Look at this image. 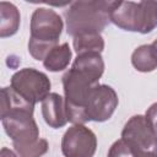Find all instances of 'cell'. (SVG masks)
Wrapping results in <instances>:
<instances>
[{"mask_svg": "<svg viewBox=\"0 0 157 157\" xmlns=\"http://www.w3.org/2000/svg\"><path fill=\"white\" fill-rule=\"evenodd\" d=\"M113 1H74L64 11L66 33L72 38L83 33H101L110 22Z\"/></svg>", "mask_w": 157, "mask_h": 157, "instance_id": "1", "label": "cell"}, {"mask_svg": "<svg viewBox=\"0 0 157 157\" xmlns=\"http://www.w3.org/2000/svg\"><path fill=\"white\" fill-rule=\"evenodd\" d=\"M64 29L61 16L48 7H38L31 16V36L28 52L36 60H44L45 55L58 45Z\"/></svg>", "mask_w": 157, "mask_h": 157, "instance_id": "2", "label": "cell"}, {"mask_svg": "<svg viewBox=\"0 0 157 157\" xmlns=\"http://www.w3.org/2000/svg\"><path fill=\"white\" fill-rule=\"evenodd\" d=\"M109 20L124 31L147 34L157 27V1H113Z\"/></svg>", "mask_w": 157, "mask_h": 157, "instance_id": "3", "label": "cell"}, {"mask_svg": "<svg viewBox=\"0 0 157 157\" xmlns=\"http://www.w3.org/2000/svg\"><path fill=\"white\" fill-rule=\"evenodd\" d=\"M33 112L34 105L27 102L1 109V123L12 145H28L39 139V128L33 118Z\"/></svg>", "mask_w": 157, "mask_h": 157, "instance_id": "4", "label": "cell"}, {"mask_svg": "<svg viewBox=\"0 0 157 157\" xmlns=\"http://www.w3.org/2000/svg\"><path fill=\"white\" fill-rule=\"evenodd\" d=\"M10 86L23 99L36 105L43 102L50 93L52 83L44 72L33 67H25L11 76Z\"/></svg>", "mask_w": 157, "mask_h": 157, "instance_id": "5", "label": "cell"}, {"mask_svg": "<svg viewBox=\"0 0 157 157\" xmlns=\"http://www.w3.org/2000/svg\"><path fill=\"white\" fill-rule=\"evenodd\" d=\"M97 150L96 134L83 124L70 126L61 139L64 157H93Z\"/></svg>", "mask_w": 157, "mask_h": 157, "instance_id": "6", "label": "cell"}, {"mask_svg": "<svg viewBox=\"0 0 157 157\" xmlns=\"http://www.w3.org/2000/svg\"><path fill=\"white\" fill-rule=\"evenodd\" d=\"M121 139L137 151L157 153V135L145 115H132L121 130Z\"/></svg>", "mask_w": 157, "mask_h": 157, "instance_id": "7", "label": "cell"}, {"mask_svg": "<svg viewBox=\"0 0 157 157\" xmlns=\"http://www.w3.org/2000/svg\"><path fill=\"white\" fill-rule=\"evenodd\" d=\"M119 103L115 90L108 85L98 83L91 92L86 105V117L88 121L103 123L112 118Z\"/></svg>", "mask_w": 157, "mask_h": 157, "instance_id": "8", "label": "cell"}, {"mask_svg": "<svg viewBox=\"0 0 157 157\" xmlns=\"http://www.w3.org/2000/svg\"><path fill=\"white\" fill-rule=\"evenodd\" d=\"M42 115L47 125L53 129L65 126L69 121L65 98L55 92L49 93L47 98L42 102Z\"/></svg>", "mask_w": 157, "mask_h": 157, "instance_id": "9", "label": "cell"}, {"mask_svg": "<svg viewBox=\"0 0 157 157\" xmlns=\"http://www.w3.org/2000/svg\"><path fill=\"white\" fill-rule=\"evenodd\" d=\"M71 67L88 75L96 81H99V78L104 72V61L101 53L97 52L83 53V54H78L75 58Z\"/></svg>", "mask_w": 157, "mask_h": 157, "instance_id": "10", "label": "cell"}, {"mask_svg": "<svg viewBox=\"0 0 157 157\" xmlns=\"http://www.w3.org/2000/svg\"><path fill=\"white\" fill-rule=\"evenodd\" d=\"M21 23V15L17 6L12 2L0 1V37L13 36Z\"/></svg>", "mask_w": 157, "mask_h": 157, "instance_id": "11", "label": "cell"}, {"mask_svg": "<svg viewBox=\"0 0 157 157\" xmlns=\"http://www.w3.org/2000/svg\"><path fill=\"white\" fill-rule=\"evenodd\" d=\"M71 59L72 50L70 49L69 43L58 44L45 55L43 60V66L52 72H59L69 66Z\"/></svg>", "mask_w": 157, "mask_h": 157, "instance_id": "12", "label": "cell"}, {"mask_svg": "<svg viewBox=\"0 0 157 157\" xmlns=\"http://www.w3.org/2000/svg\"><path fill=\"white\" fill-rule=\"evenodd\" d=\"M131 64L140 72H151L157 69V49L153 44H142L131 54Z\"/></svg>", "mask_w": 157, "mask_h": 157, "instance_id": "13", "label": "cell"}, {"mask_svg": "<svg viewBox=\"0 0 157 157\" xmlns=\"http://www.w3.org/2000/svg\"><path fill=\"white\" fill-rule=\"evenodd\" d=\"M72 45L77 55L92 52L102 53L104 49V39L101 33H83L74 37Z\"/></svg>", "mask_w": 157, "mask_h": 157, "instance_id": "14", "label": "cell"}, {"mask_svg": "<svg viewBox=\"0 0 157 157\" xmlns=\"http://www.w3.org/2000/svg\"><path fill=\"white\" fill-rule=\"evenodd\" d=\"M18 157H42L49 150L48 141L45 139H38L28 145H12Z\"/></svg>", "mask_w": 157, "mask_h": 157, "instance_id": "15", "label": "cell"}, {"mask_svg": "<svg viewBox=\"0 0 157 157\" xmlns=\"http://www.w3.org/2000/svg\"><path fill=\"white\" fill-rule=\"evenodd\" d=\"M139 151L124 139H119L109 147L107 157H135Z\"/></svg>", "mask_w": 157, "mask_h": 157, "instance_id": "16", "label": "cell"}, {"mask_svg": "<svg viewBox=\"0 0 157 157\" xmlns=\"http://www.w3.org/2000/svg\"><path fill=\"white\" fill-rule=\"evenodd\" d=\"M145 117L147 118V120L150 121L152 129L155 130V132H156V135H157V102H155L153 104H151V105L147 108Z\"/></svg>", "mask_w": 157, "mask_h": 157, "instance_id": "17", "label": "cell"}, {"mask_svg": "<svg viewBox=\"0 0 157 157\" xmlns=\"http://www.w3.org/2000/svg\"><path fill=\"white\" fill-rule=\"evenodd\" d=\"M0 157H18V155L15 153L9 147H2L1 151H0Z\"/></svg>", "mask_w": 157, "mask_h": 157, "instance_id": "18", "label": "cell"}, {"mask_svg": "<svg viewBox=\"0 0 157 157\" xmlns=\"http://www.w3.org/2000/svg\"><path fill=\"white\" fill-rule=\"evenodd\" d=\"M135 157H157V153H155V152H141V151H139Z\"/></svg>", "mask_w": 157, "mask_h": 157, "instance_id": "19", "label": "cell"}, {"mask_svg": "<svg viewBox=\"0 0 157 157\" xmlns=\"http://www.w3.org/2000/svg\"><path fill=\"white\" fill-rule=\"evenodd\" d=\"M152 44H153V45L156 47V49H157V38H156V39L153 40V43H152Z\"/></svg>", "mask_w": 157, "mask_h": 157, "instance_id": "20", "label": "cell"}]
</instances>
